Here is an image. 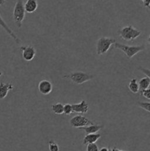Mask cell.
Masks as SVG:
<instances>
[{"label":"cell","mask_w":150,"mask_h":151,"mask_svg":"<svg viewBox=\"0 0 150 151\" xmlns=\"http://www.w3.org/2000/svg\"><path fill=\"white\" fill-rule=\"evenodd\" d=\"M114 47L118 50H120L124 53L126 55L128 58H132L133 56L138 54V52L141 51H144L146 49L145 45H141V46H128L124 45V44H121L120 43L116 42L114 44Z\"/></svg>","instance_id":"3957f363"},{"label":"cell","mask_w":150,"mask_h":151,"mask_svg":"<svg viewBox=\"0 0 150 151\" xmlns=\"http://www.w3.org/2000/svg\"><path fill=\"white\" fill-rule=\"evenodd\" d=\"M110 149H109L108 147H102V148L100 149L99 151H110Z\"/></svg>","instance_id":"d4e9b609"},{"label":"cell","mask_w":150,"mask_h":151,"mask_svg":"<svg viewBox=\"0 0 150 151\" xmlns=\"http://www.w3.org/2000/svg\"><path fill=\"white\" fill-rule=\"evenodd\" d=\"M64 78H69L76 85H81L92 80L94 78V75H89L84 72H73L69 75H65Z\"/></svg>","instance_id":"277c9868"},{"label":"cell","mask_w":150,"mask_h":151,"mask_svg":"<svg viewBox=\"0 0 150 151\" xmlns=\"http://www.w3.org/2000/svg\"><path fill=\"white\" fill-rule=\"evenodd\" d=\"M138 106L144 110L150 113V103L149 102H138Z\"/></svg>","instance_id":"ac0fdd59"},{"label":"cell","mask_w":150,"mask_h":151,"mask_svg":"<svg viewBox=\"0 0 150 151\" xmlns=\"http://www.w3.org/2000/svg\"><path fill=\"white\" fill-rule=\"evenodd\" d=\"M104 128V126L101 125H88V126L86 127H83V128H80V129L83 130L85 132L86 134H96L98 131H99L100 130Z\"/></svg>","instance_id":"5bb4252c"},{"label":"cell","mask_w":150,"mask_h":151,"mask_svg":"<svg viewBox=\"0 0 150 151\" xmlns=\"http://www.w3.org/2000/svg\"><path fill=\"white\" fill-rule=\"evenodd\" d=\"M138 69H139V70H141V72L144 74V75H146V76L148 77V78L150 79V69H146V68L142 67V66H140V67H138Z\"/></svg>","instance_id":"603a6c76"},{"label":"cell","mask_w":150,"mask_h":151,"mask_svg":"<svg viewBox=\"0 0 150 151\" xmlns=\"http://www.w3.org/2000/svg\"><path fill=\"white\" fill-rule=\"evenodd\" d=\"M118 34L122 39L125 41H132L141 35V31L135 29L131 24H129L119 29Z\"/></svg>","instance_id":"6da1fadb"},{"label":"cell","mask_w":150,"mask_h":151,"mask_svg":"<svg viewBox=\"0 0 150 151\" xmlns=\"http://www.w3.org/2000/svg\"><path fill=\"white\" fill-rule=\"evenodd\" d=\"M143 2V4L146 8L150 9V0H141Z\"/></svg>","instance_id":"cb8c5ba5"},{"label":"cell","mask_w":150,"mask_h":151,"mask_svg":"<svg viewBox=\"0 0 150 151\" xmlns=\"http://www.w3.org/2000/svg\"><path fill=\"white\" fill-rule=\"evenodd\" d=\"M139 84V91H144V90L147 89L149 88L150 86V79L148 77H144V78H141L138 82Z\"/></svg>","instance_id":"2e32d148"},{"label":"cell","mask_w":150,"mask_h":151,"mask_svg":"<svg viewBox=\"0 0 150 151\" xmlns=\"http://www.w3.org/2000/svg\"><path fill=\"white\" fill-rule=\"evenodd\" d=\"M6 2V0H0V5H4Z\"/></svg>","instance_id":"4316f807"},{"label":"cell","mask_w":150,"mask_h":151,"mask_svg":"<svg viewBox=\"0 0 150 151\" xmlns=\"http://www.w3.org/2000/svg\"><path fill=\"white\" fill-rule=\"evenodd\" d=\"M111 150H112V151H126V150H119V149L116 148V147H113V148Z\"/></svg>","instance_id":"484cf974"},{"label":"cell","mask_w":150,"mask_h":151,"mask_svg":"<svg viewBox=\"0 0 150 151\" xmlns=\"http://www.w3.org/2000/svg\"><path fill=\"white\" fill-rule=\"evenodd\" d=\"M38 4L37 0H26L24 4L25 11L28 13H32L38 9Z\"/></svg>","instance_id":"7c38bea8"},{"label":"cell","mask_w":150,"mask_h":151,"mask_svg":"<svg viewBox=\"0 0 150 151\" xmlns=\"http://www.w3.org/2000/svg\"><path fill=\"white\" fill-rule=\"evenodd\" d=\"M13 89L12 83H4L2 81L0 82V100L5 98L8 94L9 91Z\"/></svg>","instance_id":"8fae6325"},{"label":"cell","mask_w":150,"mask_h":151,"mask_svg":"<svg viewBox=\"0 0 150 151\" xmlns=\"http://www.w3.org/2000/svg\"><path fill=\"white\" fill-rule=\"evenodd\" d=\"M69 123H70L71 126L76 128H82L83 127L94 125V122L82 115H76V116H73L69 121Z\"/></svg>","instance_id":"8992f818"},{"label":"cell","mask_w":150,"mask_h":151,"mask_svg":"<svg viewBox=\"0 0 150 151\" xmlns=\"http://www.w3.org/2000/svg\"><path fill=\"white\" fill-rule=\"evenodd\" d=\"M73 112V109H72V105L69 104H65L63 106V114H66V116H69Z\"/></svg>","instance_id":"d6986e66"},{"label":"cell","mask_w":150,"mask_h":151,"mask_svg":"<svg viewBox=\"0 0 150 151\" xmlns=\"http://www.w3.org/2000/svg\"><path fill=\"white\" fill-rule=\"evenodd\" d=\"M49 151H59V145L54 141L49 142Z\"/></svg>","instance_id":"ffe728a7"},{"label":"cell","mask_w":150,"mask_h":151,"mask_svg":"<svg viewBox=\"0 0 150 151\" xmlns=\"http://www.w3.org/2000/svg\"><path fill=\"white\" fill-rule=\"evenodd\" d=\"M110 151H112V150H110Z\"/></svg>","instance_id":"f1b7e54d"},{"label":"cell","mask_w":150,"mask_h":151,"mask_svg":"<svg viewBox=\"0 0 150 151\" xmlns=\"http://www.w3.org/2000/svg\"><path fill=\"white\" fill-rule=\"evenodd\" d=\"M53 88L52 83L48 80H43L38 83V90L41 94L47 95L51 92Z\"/></svg>","instance_id":"ba28073f"},{"label":"cell","mask_w":150,"mask_h":151,"mask_svg":"<svg viewBox=\"0 0 150 151\" xmlns=\"http://www.w3.org/2000/svg\"><path fill=\"white\" fill-rule=\"evenodd\" d=\"M128 88H129V91L131 92L134 93V94H136L139 91V84H138V80L135 78H132L130 80L129 84H128Z\"/></svg>","instance_id":"9a60e30c"},{"label":"cell","mask_w":150,"mask_h":151,"mask_svg":"<svg viewBox=\"0 0 150 151\" xmlns=\"http://www.w3.org/2000/svg\"><path fill=\"white\" fill-rule=\"evenodd\" d=\"M21 50L22 52V58L26 61H32L36 55L35 48L32 46H23L21 47Z\"/></svg>","instance_id":"52a82bcc"},{"label":"cell","mask_w":150,"mask_h":151,"mask_svg":"<svg viewBox=\"0 0 150 151\" xmlns=\"http://www.w3.org/2000/svg\"><path fill=\"white\" fill-rule=\"evenodd\" d=\"M147 42H148L149 44H150V35H149V37H148V38H147Z\"/></svg>","instance_id":"83f0119b"},{"label":"cell","mask_w":150,"mask_h":151,"mask_svg":"<svg viewBox=\"0 0 150 151\" xmlns=\"http://www.w3.org/2000/svg\"><path fill=\"white\" fill-rule=\"evenodd\" d=\"M140 92H141V96H143L145 98L148 99V100H150V88L144 90V91H141Z\"/></svg>","instance_id":"7402d4cb"},{"label":"cell","mask_w":150,"mask_h":151,"mask_svg":"<svg viewBox=\"0 0 150 151\" xmlns=\"http://www.w3.org/2000/svg\"><path fill=\"white\" fill-rule=\"evenodd\" d=\"M116 42V40L115 38L101 37L100 38H99L96 43V54L98 55L105 54L110 50L112 44H115Z\"/></svg>","instance_id":"5b68a950"},{"label":"cell","mask_w":150,"mask_h":151,"mask_svg":"<svg viewBox=\"0 0 150 151\" xmlns=\"http://www.w3.org/2000/svg\"><path fill=\"white\" fill-rule=\"evenodd\" d=\"M25 8L24 0H17L13 9V20L15 24L19 28H21L22 26V22L25 18Z\"/></svg>","instance_id":"7a4b0ae2"},{"label":"cell","mask_w":150,"mask_h":151,"mask_svg":"<svg viewBox=\"0 0 150 151\" xmlns=\"http://www.w3.org/2000/svg\"><path fill=\"white\" fill-rule=\"evenodd\" d=\"M101 138V134H86L85 137L83 139V145H89L92 143H96L97 140Z\"/></svg>","instance_id":"4fadbf2b"},{"label":"cell","mask_w":150,"mask_h":151,"mask_svg":"<svg viewBox=\"0 0 150 151\" xmlns=\"http://www.w3.org/2000/svg\"><path fill=\"white\" fill-rule=\"evenodd\" d=\"M63 106L64 105L61 103H57L53 104L51 106V111L54 114H63Z\"/></svg>","instance_id":"e0dca14e"},{"label":"cell","mask_w":150,"mask_h":151,"mask_svg":"<svg viewBox=\"0 0 150 151\" xmlns=\"http://www.w3.org/2000/svg\"><path fill=\"white\" fill-rule=\"evenodd\" d=\"M85 151H99V150L98 145L96 143H92V144L87 145Z\"/></svg>","instance_id":"44dd1931"},{"label":"cell","mask_w":150,"mask_h":151,"mask_svg":"<svg viewBox=\"0 0 150 151\" xmlns=\"http://www.w3.org/2000/svg\"><path fill=\"white\" fill-rule=\"evenodd\" d=\"M72 109H73V112L85 114L88 112V109H89V106H88V103L85 102V100H82L79 103L72 104Z\"/></svg>","instance_id":"9c48e42d"},{"label":"cell","mask_w":150,"mask_h":151,"mask_svg":"<svg viewBox=\"0 0 150 151\" xmlns=\"http://www.w3.org/2000/svg\"><path fill=\"white\" fill-rule=\"evenodd\" d=\"M0 27H2L3 29L5 30L6 32H7V33L8 34V35H10V36L11 37V38H13V39L14 40L16 43H17V44H20L21 40L18 38V36L14 33V32H13V31L12 30L10 27H9L8 25L6 24V22L4 21V19H2V17L1 16V15H0Z\"/></svg>","instance_id":"30bf717a"}]
</instances>
